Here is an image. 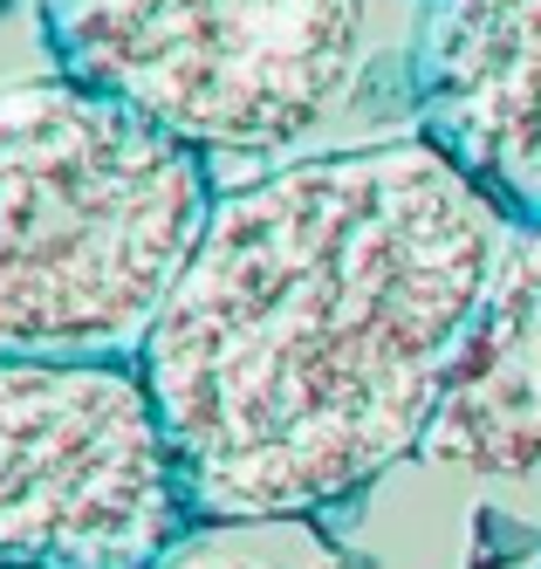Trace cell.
<instances>
[{"label": "cell", "mask_w": 541, "mask_h": 569, "mask_svg": "<svg viewBox=\"0 0 541 569\" xmlns=\"http://www.w3.org/2000/svg\"><path fill=\"white\" fill-rule=\"evenodd\" d=\"M213 199L206 158L117 97L0 83V357H138Z\"/></svg>", "instance_id": "obj_2"}, {"label": "cell", "mask_w": 541, "mask_h": 569, "mask_svg": "<svg viewBox=\"0 0 541 569\" xmlns=\"http://www.w3.org/2000/svg\"><path fill=\"white\" fill-rule=\"evenodd\" d=\"M404 76L411 131L508 220H541V0H425Z\"/></svg>", "instance_id": "obj_5"}, {"label": "cell", "mask_w": 541, "mask_h": 569, "mask_svg": "<svg viewBox=\"0 0 541 569\" xmlns=\"http://www.w3.org/2000/svg\"><path fill=\"white\" fill-rule=\"evenodd\" d=\"M419 460L541 480V220H508Z\"/></svg>", "instance_id": "obj_6"}, {"label": "cell", "mask_w": 541, "mask_h": 569, "mask_svg": "<svg viewBox=\"0 0 541 569\" xmlns=\"http://www.w3.org/2000/svg\"><path fill=\"white\" fill-rule=\"evenodd\" d=\"M158 569H370L322 528V515L199 521Z\"/></svg>", "instance_id": "obj_7"}, {"label": "cell", "mask_w": 541, "mask_h": 569, "mask_svg": "<svg viewBox=\"0 0 541 569\" xmlns=\"http://www.w3.org/2000/svg\"><path fill=\"white\" fill-rule=\"evenodd\" d=\"M501 233L419 131L227 186L138 350L192 515H322L419 453Z\"/></svg>", "instance_id": "obj_1"}, {"label": "cell", "mask_w": 541, "mask_h": 569, "mask_svg": "<svg viewBox=\"0 0 541 569\" xmlns=\"http://www.w3.org/2000/svg\"><path fill=\"white\" fill-rule=\"evenodd\" d=\"M192 528L138 357H0V569H158Z\"/></svg>", "instance_id": "obj_4"}, {"label": "cell", "mask_w": 541, "mask_h": 569, "mask_svg": "<svg viewBox=\"0 0 541 569\" xmlns=\"http://www.w3.org/2000/svg\"><path fill=\"white\" fill-rule=\"evenodd\" d=\"M49 56L199 158H288L350 103L363 0H49Z\"/></svg>", "instance_id": "obj_3"}]
</instances>
